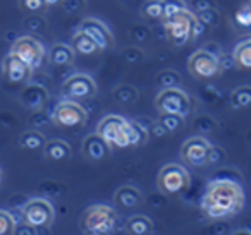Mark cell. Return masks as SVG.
<instances>
[{"label":"cell","mask_w":251,"mask_h":235,"mask_svg":"<svg viewBox=\"0 0 251 235\" xmlns=\"http://www.w3.org/2000/svg\"><path fill=\"white\" fill-rule=\"evenodd\" d=\"M200 28L201 26L198 24L195 14L191 11H184L181 14H176L172 18L164 19L165 35L177 47H184L189 42H193L195 36L198 35Z\"/></svg>","instance_id":"3"},{"label":"cell","mask_w":251,"mask_h":235,"mask_svg":"<svg viewBox=\"0 0 251 235\" xmlns=\"http://www.w3.org/2000/svg\"><path fill=\"white\" fill-rule=\"evenodd\" d=\"M210 142L201 136L189 138L181 148V158L184 163L191 166H203L206 165V155H208Z\"/></svg>","instance_id":"12"},{"label":"cell","mask_w":251,"mask_h":235,"mask_svg":"<svg viewBox=\"0 0 251 235\" xmlns=\"http://www.w3.org/2000/svg\"><path fill=\"white\" fill-rule=\"evenodd\" d=\"M53 218H55L53 206L43 197H33V199L26 201L25 208H23V221L26 225H31L33 228H50V225L53 223Z\"/></svg>","instance_id":"10"},{"label":"cell","mask_w":251,"mask_h":235,"mask_svg":"<svg viewBox=\"0 0 251 235\" xmlns=\"http://www.w3.org/2000/svg\"><path fill=\"white\" fill-rule=\"evenodd\" d=\"M222 160H226V151L220 146H210L208 155H206V165H217Z\"/></svg>","instance_id":"35"},{"label":"cell","mask_w":251,"mask_h":235,"mask_svg":"<svg viewBox=\"0 0 251 235\" xmlns=\"http://www.w3.org/2000/svg\"><path fill=\"white\" fill-rule=\"evenodd\" d=\"M81 151H83V155L86 156V158L98 162V160H103L110 155V146H108V142H105V139H101L97 132H93V134L84 138Z\"/></svg>","instance_id":"16"},{"label":"cell","mask_w":251,"mask_h":235,"mask_svg":"<svg viewBox=\"0 0 251 235\" xmlns=\"http://www.w3.org/2000/svg\"><path fill=\"white\" fill-rule=\"evenodd\" d=\"M25 26L28 29H31V31H43L47 28V21L43 18H40V16L33 14L31 18H28L25 21Z\"/></svg>","instance_id":"37"},{"label":"cell","mask_w":251,"mask_h":235,"mask_svg":"<svg viewBox=\"0 0 251 235\" xmlns=\"http://www.w3.org/2000/svg\"><path fill=\"white\" fill-rule=\"evenodd\" d=\"M232 24L239 31H248L251 28V5L244 4L241 9H237L232 16Z\"/></svg>","instance_id":"28"},{"label":"cell","mask_w":251,"mask_h":235,"mask_svg":"<svg viewBox=\"0 0 251 235\" xmlns=\"http://www.w3.org/2000/svg\"><path fill=\"white\" fill-rule=\"evenodd\" d=\"M126 120L121 115H105L97 125V134L110 148H127V134H126Z\"/></svg>","instance_id":"9"},{"label":"cell","mask_w":251,"mask_h":235,"mask_svg":"<svg viewBox=\"0 0 251 235\" xmlns=\"http://www.w3.org/2000/svg\"><path fill=\"white\" fill-rule=\"evenodd\" d=\"M250 103H251V88L250 86H241L232 91V94H230V107H232L234 110L246 108Z\"/></svg>","instance_id":"26"},{"label":"cell","mask_w":251,"mask_h":235,"mask_svg":"<svg viewBox=\"0 0 251 235\" xmlns=\"http://www.w3.org/2000/svg\"><path fill=\"white\" fill-rule=\"evenodd\" d=\"M114 98L119 101V103H133V101H136V98H138V91L134 86L122 84V86L115 88Z\"/></svg>","instance_id":"31"},{"label":"cell","mask_w":251,"mask_h":235,"mask_svg":"<svg viewBox=\"0 0 251 235\" xmlns=\"http://www.w3.org/2000/svg\"><path fill=\"white\" fill-rule=\"evenodd\" d=\"M232 62L234 67L237 69H250L251 67V40L250 38H244L234 47V52H232Z\"/></svg>","instance_id":"19"},{"label":"cell","mask_w":251,"mask_h":235,"mask_svg":"<svg viewBox=\"0 0 251 235\" xmlns=\"http://www.w3.org/2000/svg\"><path fill=\"white\" fill-rule=\"evenodd\" d=\"M150 129H151V132H153V134L157 136V138H164V136L169 134V132L165 131V127L160 124V122H155V124H151Z\"/></svg>","instance_id":"43"},{"label":"cell","mask_w":251,"mask_h":235,"mask_svg":"<svg viewBox=\"0 0 251 235\" xmlns=\"http://www.w3.org/2000/svg\"><path fill=\"white\" fill-rule=\"evenodd\" d=\"M31 124L35 125V127H42V125L49 124V117H47L45 114H36V115H33Z\"/></svg>","instance_id":"42"},{"label":"cell","mask_w":251,"mask_h":235,"mask_svg":"<svg viewBox=\"0 0 251 235\" xmlns=\"http://www.w3.org/2000/svg\"><path fill=\"white\" fill-rule=\"evenodd\" d=\"M62 93L69 100H88L97 94V83L88 74H73L62 84Z\"/></svg>","instance_id":"11"},{"label":"cell","mask_w":251,"mask_h":235,"mask_svg":"<svg viewBox=\"0 0 251 235\" xmlns=\"http://www.w3.org/2000/svg\"><path fill=\"white\" fill-rule=\"evenodd\" d=\"M213 179H226V180H236V182L241 184V175L239 172H236V170H230V168H224V170H219V172L215 173V177Z\"/></svg>","instance_id":"40"},{"label":"cell","mask_w":251,"mask_h":235,"mask_svg":"<svg viewBox=\"0 0 251 235\" xmlns=\"http://www.w3.org/2000/svg\"><path fill=\"white\" fill-rule=\"evenodd\" d=\"M81 228L86 235H110L117 228V213L108 204H93L81 216Z\"/></svg>","instance_id":"2"},{"label":"cell","mask_w":251,"mask_h":235,"mask_svg":"<svg viewBox=\"0 0 251 235\" xmlns=\"http://www.w3.org/2000/svg\"><path fill=\"white\" fill-rule=\"evenodd\" d=\"M14 235H35V228L31 227V225H16L14 228Z\"/></svg>","instance_id":"41"},{"label":"cell","mask_w":251,"mask_h":235,"mask_svg":"<svg viewBox=\"0 0 251 235\" xmlns=\"http://www.w3.org/2000/svg\"><path fill=\"white\" fill-rule=\"evenodd\" d=\"M155 108L158 114H172L188 117L191 112V98L181 88H165L155 98Z\"/></svg>","instance_id":"5"},{"label":"cell","mask_w":251,"mask_h":235,"mask_svg":"<svg viewBox=\"0 0 251 235\" xmlns=\"http://www.w3.org/2000/svg\"><path fill=\"white\" fill-rule=\"evenodd\" d=\"M141 16L153 21H164V9H162V0H147L141 5Z\"/></svg>","instance_id":"27"},{"label":"cell","mask_w":251,"mask_h":235,"mask_svg":"<svg viewBox=\"0 0 251 235\" xmlns=\"http://www.w3.org/2000/svg\"><path fill=\"white\" fill-rule=\"evenodd\" d=\"M88 114L79 103L74 100L59 101L53 107L52 112V122L57 127L62 129H79L86 124Z\"/></svg>","instance_id":"6"},{"label":"cell","mask_w":251,"mask_h":235,"mask_svg":"<svg viewBox=\"0 0 251 235\" xmlns=\"http://www.w3.org/2000/svg\"><path fill=\"white\" fill-rule=\"evenodd\" d=\"M2 179H4V172H2V168H0V184H2Z\"/></svg>","instance_id":"46"},{"label":"cell","mask_w":251,"mask_h":235,"mask_svg":"<svg viewBox=\"0 0 251 235\" xmlns=\"http://www.w3.org/2000/svg\"><path fill=\"white\" fill-rule=\"evenodd\" d=\"M16 220L9 211L0 210V235H14Z\"/></svg>","instance_id":"33"},{"label":"cell","mask_w":251,"mask_h":235,"mask_svg":"<svg viewBox=\"0 0 251 235\" xmlns=\"http://www.w3.org/2000/svg\"><path fill=\"white\" fill-rule=\"evenodd\" d=\"M157 84L162 88V90H165V88H179L181 77H179V74L172 69L162 70V72L157 76Z\"/></svg>","instance_id":"32"},{"label":"cell","mask_w":251,"mask_h":235,"mask_svg":"<svg viewBox=\"0 0 251 235\" xmlns=\"http://www.w3.org/2000/svg\"><path fill=\"white\" fill-rule=\"evenodd\" d=\"M43 153H45L47 158L53 160V162H64L71 156L73 149H71L69 142H66L64 139H52V141L45 142Z\"/></svg>","instance_id":"17"},{"label":"cell","mask_w":251,"mask_h":235,"mask_svg":"<svg viewBox=\"0 0 251 235\" xmlns=\"http://www.w3.org/2000/svg\"><path fill=\"white\" fill-rule=\"evenodd\" d=\"M71 48L74 50V53H79V55H95V53L100 52L97 43H95L86 33L79 31V29L74 33Z\"/></svg>","instance_id":"20"},{"label":"cell","mask_w":251,"mask_h":235,"mask_svg":"<svg viewBox=\"0 0 251 235\" xmlns=\"http://www.w3.org/2000/svg\"><path fill=\"white\" fill-rule=\"evenodd\" d=\"M188 70L195 79H215L222 74L219 57L210 53L208 50L200 48L189 57L188 60Z\"/></svg>","instance_id":"8"},{"label":"cell","mask_w":251,"mask_h":235,"mask_svg":"<svg viewBox=\"0 0 251 235\" xmlns=\"http://www.w3.org/2000/svg\"><path fill=\"white\" fill-rule=\"evenodd\" d=\"M126 134H127V148H138V146L147 144L148 131L140 122L127 120L126 124Z\"/></svg>","instance_id":"21"},{"label":"cell","mask_w":251,"mask_h":235,"mask_svg":"<svg viewBox=\"0 0 251 235\" xmlns=\"http://www.w3.org/2000/svg\"><path fill=\"white\" fill-rule=\"evenodd\" d=\"M232 235H251V232L248 230V228H241V230H237V232H234Z\"/></svg>","instance_id":"45"},{"label":"cell","mask_w":251,"mask_h":235,"mask_svg":"<svg viewBox=\"0 0 251 235\" xmlns=\"http://www.w3.org/2000/svg\"><path fill=\"white\" fill-rule=\"evenodd\" d=\"M79 31L86 33L91 40L98 45V48L101 50H108L114 47V36H112L110 29L105 26V23L98 21L95 18H86L81 21L79 24Z\"/></svg>","instance_id":"13"},{"label":"cell","mask_w":251,"mask_h":235,"mask_svg":"<svg viewBox=\"0 0 251 235\" xmlns=\"http://www.w3.org/2000/svg\"><path fill=\"white\" fill-rule=\"evenodd\" d=\"M244 206L243 186L236 180L213 179L206 186L201 199V210L212 220H222L241 213Z\"/></svg>","instance_id":"1"},{"label":"cell","mask_w":251,"mask_h":235,"mask_svg":"<svg viewBox=\"0 0 251 235\" xmlns=\"http://www.w3.org/2000/svg\"><path fill=\"white\" fill-rule=\"evenodd\" d=\"M162 9H164V19H167L188 11V2L186 0H162Z\"/></svg>","instance_id":"30"},{"label":"cell","mask_w":251,"mask_h":235,"mask_svg":"<svg viewBox=\"0 0 251 235\" xmlns=\"http://www.w3.org/2000/svg\"><path fill=\"white\" fill-rule=\"evenodd\" d=\"M33 70L26 66L23 60H19L16 55H12L11 52L4 57L2 60V74L4 77L12 84H23V83H28L29 77H31Z\"/></svg>","instance_id":"14"},{"label":"cell","mask_w":251,"mask_h":235,"mask_svg":"<svg viewBox=\"0 0 251 235\" xmlns=\"http://www.w3.org/2000/svg\"><path fill=\"white\" fill-rule=\"evenodd\" d=\"M45 136L40 131H26L19 138V146L23 149H29V151H36V149H43L45 146Z\"/></svg>","instance_id":"24"},{"label":"cell","mask_w":251,"mask_h":235,"mask_svg":"<svg viewBox=\"0 0 251 235\" xmlns=\"http://www.w3.org/2000/svg\"><path fill=\"white\" fill-rule=\"evenodd\" d=\"M157 186L165 196H181L191 186L189 172L179 163H169L158 172Z\"/></svg>","instance_id":"4"},{"label":"cell","mask_w":251,"mask_h":235,"mask_svg":"<svg viewBox=\"0 0 251 235\" xmlns=\"http://www.w3.org/2000/svg\"><path fill=\"white\" fill-rule=\"evenodd\" d=\"M162 125L165 127V131L171 134V132H177L184 127V117L181 115H172V114H160V118H158Z\"/></svg>","instance_id":"29"},{"label":"cell","mask_w":251,"mask_h":235,"mask_svg":"<svg viewBox=\"0 0 251 235\" xmlns=\"http://www.w3.org/2000/svg\"><path fill=\"white\" fill-rule=\"evenodd\" d=\"M45 2V5L47 7H55V5H60V4H64L66 0H43Z\"/></svg>","instance_id":"44"},{"label":"cell","mask_w":251,"mask_h":235,"mask_svg":"<svg viewBox=\"0 0 251 235\" xmlns=\"http://www.w3.org/2000/svg\"><path fill=\"white\" fill-rule=\"evenodd\" d=\"M18 4L23 12H29V14H38L47 9L43 0H18Z\"/></svg>","instance_id":"34"},{"label":"cell","mask_w":251,"mask_h":235,"mask_svg":"<svg viewBox=\"0 0 251 235\" xmlns=\"http://www.w3.org/2000/svg\"><path fill=\"white\" fill-rule=\"evenodd\" d=\"M74 50L66 43H55L49 52V59L53 66H71L74 62Z\"/></svg>","instance_id":"22"},{"label":"cell","mask_w":251,"mask_h":235,"mask_svg":"<svg viewBox=\"0 0 251 235\" xmlns=\"http://www.w3.org/2000/svg\"><path fill=\"white\" fill-rule=\"evenodd\" d=\"M126 230L131 235H150L153 232V221L145 214H134L126 221Z\"/></svg>","instance_id":"23"},{"label":"cell","mask_w":251,"mask_h":235,"mask_svg":"<svg viewBox=\"0 0 251 235\" xmlns=\"http://www.w3.org/2000/svg\"><path fill=\"white\" fill-rule=\"evenodd\" d=\"M217 7V2L215 0H191L188 4V11H191L193 14L200 11H205V9H212Z\"/></svg>","instance_id":"36"},{"label":"cell","mask_w":251,"mask_h":235,"mask_svg":"<svg viewBox=\"0 0 251 235\" xmlns=\"http://www.w3.org/2000/svg\"><path fill=\"white\" fill-rule=\"evenodd\" d=\"M122 57L129 64H136V62H140V60H143L145 53L141 52L140 48H134L133 47V48H126L124 52H122Z\"/></svg>","instance_id":"38"},{"label":"cell","mask_w":251,"mask_h":235,"mask_svg":"<svg viewBox=\"0 0 251 235\" xmlns=\"http://www.w3.org/2000/svg\"><path fill=\"white\" fill-rule=\"evenodd\" d=\"M195 127L200 129L201 132H210L215 129V122H213L210 117H198L195 120Z\"/></svg>","instance_id":"39"},{"label":"cell","mask_w":251,"mask_h":235,"mask_svg":"<svg viewBox=\"0 0 251 235\" xmlns=\"http://www.w3.org/2000/svg\"><path fill=\"white\" fill-rule=\"evenodd\" d=\"M195 18L201 28H217L220 23V12L217 11V7H212V9H205V11L196 12Z\"/></svg>","instance_id":"25"},{"label":"cell","mask_w":251,"mask_h":235,"mask_svg":"<svg viewBox=\"0 0 251 235\" xmlns=\"http://www.w3.org/2000/svg\"><path fill=\"white\" fill-rule=\"evenodd\" d=\"M115 203L121 204L122 208H136L141 204L143 201V196L141 192L133 186H122L115 190V196H114Z\"/></svg>","instance_id":"18"},{"label":"cell","mask_w":251,"mask_h":235,"mask_svg":"<svg viewBox=\"0 0 251 235\" xmlns=\"http://www.w3.org/2000/svg\"><path fill=\"white\" fill-rule=\"evenodd\" d=\"M11 53L18 57L19 60H23L31 70L38 69L43 64V60H45V48H43L42 42L31 35L19 36L12 43Z\"/></svg>","instance_id":"7"},{"label":"cell","mask_w":251,"mask_h":235,"mask_svg":"<svg viewBox=\"0 0 251 235\" xmlns=\"http://www.w3.org/2000/svg\"><path fill=\"white\" fill-rule=\"evenodd\" d=\"M19 101L23 107L29 108V110H42L49 101V93L40 84H28L19 93Z\"/></svg>","instance_id":"15"}]
</instances>
